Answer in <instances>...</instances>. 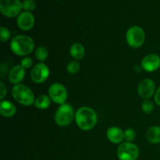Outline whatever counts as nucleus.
Segmentation results:
<instances>
[{
    "mask_svg": "<svg viewBox=\"0 0 160 160\" xmlns=\"http://www.w3.org/2000/svg\"><path fill=\"white\" fill-rule=\"evenodd\" d=\"M70 53L73 59L80 60L85 55V48L81 43H73L70 48Z\"/></svg>",
    "mask_w": 160,
    "mask_h": 160,
    "instance_id": "f3484780",
    "label": "nucleus"
},
{
    "mask_svg": "<svg viewBox=\"0 0 160 160\" xmlns=\"http://www.w3.org/2000/svg\"><path fill=\"white\" fill-rule=\"evenodd\" d=\"M11 38V32L8 28L5 27L0 28V40L2 42H6L9 41Z\"/></svg>",
    "mask_w": 160,
    "mask_h": 160,
    "instance_id": "5701e85b",
    "label": "nucleus"
},
{
    "mask_svg": "<svg viewBox=\"0 0 160 160\" xmlns=\"http://www.w3.org/2000/svg\"><path fill=\"white\" fill-rule=\"evenodd\" d=\"M25 69L21 65H16L9 73V80L12 84H19L25 78Z\"/></svg>",
    "mask_w": 160,
    "mask_h": 160,
    "instance_id": "ddd939ff",
    "label": "nucleus"
},
{
    "mask_svg": "<svg viewBox=\"0 0 160 160\" xmlns=\"http://www.w3.org/2000/svg\"><path fill=\"white\" fill-rule=\"evenodd\" d=\"M142 67L147 72H154L160 67V57L156 54H148L142 60Z\"/></svg>",
    "mask_w": 160,
    "mask_h": 160,
    "instance_id": "f8f14e48",
    "label": "nucleus"
},
{
    "mask_svg": "<svg viewBox=\"0 0 160 160\" xmlns=\"http://www.w3.org/2000/svg\"><path fill=\"white\" fill-rule=\"evenodd\" d=\"M0 88H1V93H0V98L1 99H3V98H5V96L6 95V93H7V89H6V85H5L4 83L2 81L1 83H0Z\"/></svg>",
    "mask_w": 160,
    "mask_h": 160,
    "instance_id": "a878e982",
    "label": "nucleus"
},
{
    "mask_svg": "<svg viewBox=\"0 0 160 160\" xmlns=\"http://www.w3.org/2000/svg\"><path fill=\"white\" fill-rule=\"evenodd\" d=\"M34 48V42L27 35H17L11 40L10 49L14 54L19 56L29 55Z\"/></svg>",
    "mask_w": 160,
    "mask_h": 160,
    "instance_id": "f03ea898",
    "label": "nucleus"
},
{
    "mask_svg": "<svg viewBox=\"0 0 160 160\" xmlns=\"http://www.w3.org/2000/svg\"><path fill=\"white\" fill-rule=\"evenodd\" d=\"M146 138L152 144L160 143V127L153 126L147 131Z\"/></svg>",
    "mask_w": 160,
    "mask_h": 160,
    "instance_id": "dca6fc26",
    "label": "nucleus"
},
{
    "mask_svg": "<svg viewBox=\"0 0 160 160\" xmlns=\"http://www.w3.org/2000/svg\"><path fill=\"white\" fill-rule=\"evenodd\" d=\"M49 69L44 62L36 64L31 71V81L36 84L44 83L49 77Z\"/></svg>",
    "mask_w": 160,
    "mask_h": 160,
    "instance_id": "1a4fd4ad",
    "label": "nucleus"
},
{
    "mask_svg": "<svg viewBox=\"0 0 160 160\" xmlns=\"http://www.w3.org/2000/svg\"><path fill=\"white\" fill-rule=\"evenodd\" d=\"M48 95L52 101L56 104L62 105L66 102L68 92L65 86L59 83H54L48 88Z\"/></svg>",
    "mask_w": 160,
    "mask_h": 160,
    "instance_id": "6e6552de",
    "label": "nucleus"
},
{
    "mask_svg": "<svg viewBox=\"0 0 160 160\" xmlns=\"http://www.w3.org/2000/svg\"><path fill=\"white\" fill-rule=\"evenodd\" d=\"M51 105V98L46 95H41L35 98L34 106L39 109H45Z\"/></svg>",
    "mask_w": 160,
    "mask_h": 160,
    "instance_id": "a211bd4d",
    "label": "nucleus"
},
{
    "mask_svg": "<svg viewBox=\"0 0 160 160\" xmlns=\"http://www.w3.org/2000/svg\"><path fill=\"white\" fill-rule=\"evenodd\" d=\"M75 121L81 130L91 131L96 125L97 114L92 108L83 106L78 109L75 113Z\"/></svg>",
    "mask_w": 160,
    "mask_h": 160,
    "instance_id": "f257e3e1",
    "label": "nucleus"
},
{
    "mask_svg": "<svg viewBox=\"0 0 160 160\" xmlns=\"http://www.w3.org/2000/svg\"><path fill=\"white\" fill-rule=\"evenodd\" d=\"M138 93L145 99H148L156 93V84L152 79L147 78L141 81L138 87Z\"/></svg>",
    "mask_w": 160,
    "mask_h": 160,
    "instance_id": "9d476101",
    "label": "nucleus"
},
{
    "mask_svg": "<svg viewBox=\"0 0 160 160\" xmlns=\"http://www.w3.org/2000/svg\"><path fill=\"white\" fill-rule=\"evenodd\" d=\"M48 55V52L47 48L44 46H39L35 50V56L39 61L44 62L47 59Z\"/></svg>",
    "mask_w": 160,
    "mask_h": 160,
    "instance_id": "6ab92c4d",
    "label": "nucleus"
},
{
    "mask_svg": "<svg viewBox=\"0 0 160 160\" xmlns=\"http://www.w3.org/2000/svg\"><path fill=\"white\" fill-rule=\"evenodd\" d=\"M106 137L112 143L121 144L124 139V131L118 127H111L106 131Z\"/></svg>",
    "mask_w": 160,
    "mask_h": 160,
    "instance_id": "4468645a",
    "label": "nucleus"
},
{
    "mask_svg": "<svg viewBox=\"0 0 160 160\" xmlns=\"http://www.w3.org/2000/svg\"><path fill=\"white\" fill-rule=\"evenodd\" d=\"M33 60L31 57L29 56H25L23 59L21 60L20 65L23 67L24 69H28L32 66Z\"/></svg>",
    "mask_w": 160,
    "mask_h": 160,
    "instance_id": "393cba45",
    "label": "nucleus"
},
{
    "mask_svg": "<svg viewBox=\"0 0 160 160\" xmlns=\"http://www.w3.org/2000/svg\"><path fill=\"white\" fill-rule=\"evenodd\" d=\"M22 5L23 9L27 12H31L36 9V2L34 0H23Z\"/></svg>",
    "mask_w": 160,
    "mask_h": 160,
    "instance_id": "4be33fe9",
    "label": "nucleus"
},
{
    "mask_svg": "<svg viewBox=\"0 0 160 160\" xmlns=\"http://www.w3.org/2000/svg\"><path fill=\"white\" fill-rule=\"evenodd\" d=\"M117 154L120 160H136L139 156V148L132 142H123L119 145Z\"/></svg>",
    "mask_w": 160,
    "mask_h": 160,
    "instance_id": "423d86ee",
    "label": "nucleus"
},
{
    "mask_svg": "<svg viewBox=\"0 0 160 160\" xmlns=\"http://www.w3.org/2000/svg\"><path fill=\"white\" fill-rule=\"evenodd\" d=\"M136 138V132L132 128H128L124 131V139L127 142H132Z\"/></svg>",
    "mask_w": 160,
    "mask_h": 160,
    "instance_id": "b1692460",
    "label": "nucleus"
},
{
    "mask_svg": "<svg viewBox=\"0 0 160 160\" xmlns=\"http://www.w3.org/2000/svg\"><path fill=\"white\" fill-rule=\"evenodd\" d=\"M34 17L31 12H22L19 14L17 19V26L22 31H29L31 28L34 27Z\"/></svg>",
    "mask_w": 160,
    "mask_h": 160,
    "instance_id": "9b49d317",
    "label": "nucleus"
},
{
    "mask_svg": "<svg viewBox=\"0 0 160 160\" xmlns=\"http://www.w3.org/2000/svg\"><path fill=\"white\" fill-rule=\"evenodd\" d=\"M81 69V64L78 61H71L67 66V71L70 74H75L78 73Z\"/></svg>",
    "mask_w": 160,
    "mask_h": 160,
    "instance_id": "aec40b11",
    "label": "nucleus"
},
{
    "mask_svg": "<svg viewBox=\"0 0 160 160\" xmlns=\"http://www.w3.org/2000/svg\"><path fill=\"white\" fill-rule=\"evenodd\" d=\"M142 109L145 113L150 114L154 110V104L151 100L145 99L142 104Z\"/></svg>",
    "mask_w": 160,
    "mask_h": 160,
    "instance_id": "412c9836",
    "label": "nucleus"
},
{
    "mask_svg": "<svg viewBox=\"0 0 160 160\" xmlns=\"http://www.w3.org/2000/svg\"><path fill=\"white\" fill-rule=\"evenodd\" d=\"M154 99H155V102H156V104H157L159 106H160V87L158 88L156 93H155Z\"/></svg>",
    "mask_w": 160,
    "mask_h": 160,
    "instance_id": "bb28decb",
    "label": "nucleus"
},
{
    "mask_svg": "<svg viewBox=\"0 0 160 160\" xmlns=\"http://www.w3.org/2000/svg\"><path fill=\"white\" fill-rule=\"evenodd\" d=\"M17 112L15 105L9 101L2 100L0 102V114L4 117H12Z\"/></svg>",
    "mask_w": 160,
    "mask_h": 160,
    "instance_id": "2eb2a0df",
    "label": "nucleus"
},
{
    "mask_svg": "<svg viewBox=\"0 0 160 160\" xmlns=\"http://www.w3.org/2000/svg\"><path fill=\"white\" fill-rule=\"evenodd\" d=\"M126 40L128 45L131 48H140L145 43V31L142 28L138 26L131 27L128 30L126 33Z\"/></svg>",
    "mask_w": 160,
    "mask_h": 160,
    "instance_id": "39448f33",
    "label": "nucleus"
},
{
    "mask_svg": "<svg viewBox=\"0 0 160 160\" xmlns=\"http://www.w3.org/2000/svg\"><path fill=\"white\" fill-rule=\"evenodd\" d=\"M12 96L17 102L25 106L34 104L35 101L33 92L25 84H16L12 89Z\"/></svg>",
    "mask_w": 160,
    "mask_h": 160,
    "instance_id": "7ed1b4c3",
    "label": "nucleus"
},
{
    "mask_svg": "<svg viewBox=\"0 0 160 160\" xmlns=\"http://www.w3.org/2000/svg\"><path fill=\"white\" fill-rule=\"evenodd\" d=\"M74 118L75 112L73 108L67 103L60 105L55 114V122L59 127L68 126Z\"/></svg>",
    "mask_w": 160,
    "mask_h": 160,
    "instance_id": "20e7f679",
    "label": "nucleus"
},
{
    "mask_svg": "<svg viewBox=\"0 0 160 160\" xmlns=\"http://www.w3.org/2000/svg\"><path fill=\"white\" fill-rule=\"evenodd\" d=\"M22 9L23 5L20 0H0V11L8 18L19 16Z\"/></svg>",
    "mask_w": 160,
    "mask_h": 160,
    "instance_id": "0eeeda50",
    "label": "nucleus"
}]
</instances>
